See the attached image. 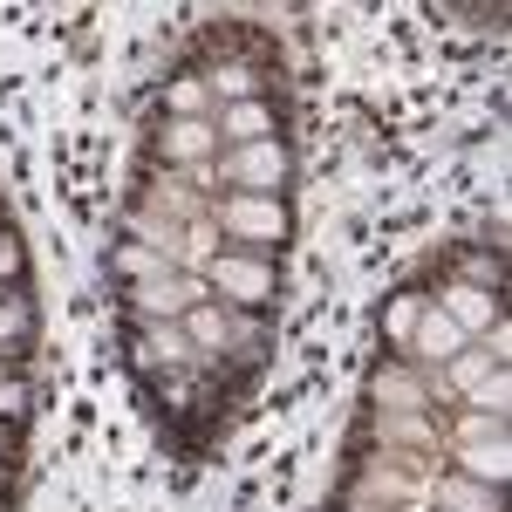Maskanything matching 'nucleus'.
<instances>
[{
  "label": "nucleus",
  "instance_id": "nucleus-1",
  "mask_svg": "<svg viewBox=\"0 0 512 512\" xmlns=\"http://www.w3.org/2000/svg\"><path fill=\"white\" fill-rule=\"evenodd\" d=\"M212 233L226 239V253L280 260V253H287V239H294V212H287V198L212 192Z\"/></svg>",
  "mask_w": 512,
  "mask_h": 512
},
{
  "label": "nucleus",
  "instance_id": "nucleus-2",
  "mask_svg": "<svg viewBox=\"0 0 512 512\" xmlns=\"http://www.w3.org/2000/svg\"><path fill=\"white\" fill-rule=\"evenodd\" d=\"M212 185L226 192H246V198H280L294 185V144L287 137H260V144H239V151H219L205 164Z\"/></svg>",
  "mask_w": 512,
  "mask_h": 512
},
{
  "label": "nucleus",
  "instance_id": "nucleus-3",
  "mask_svg": "<svg viewBox=\"0 0 512 512\" xmlns=\"http://www.w3.org/2000/svg\"><path fill=\"white\" fill-rule=\"evenodd\" d=\"M205 287H212V301H226V308H246V315H267L280 301V260H253V253H212L205 260Z\"/></svg>",
  "mask_w": 512,
  "mask_h": 512
},
{
  "label": "nucleus",
  "instance_id": "nucleus-4",
  "mask_svg": "<svg viewBox=\"0 0 512 512\" xmlns=\"http://www.w3.org/2000/svg\"><path fill=\"white\" fill-rule=\"evenodd\" d=\"M198 301H212L205 274H185V267H171V274H158V280H137V287H123V294H117V315H137V321H185Z\"/></svg>",
  "mask_w": 512,
  "mask_h": 512
},
{
  "label": "nucleus",
  "instance_id": "nucleus-5",
  "mask_svg": "<svg viewBox=\"0 0 512 512\" xmlns=\"http://www.w3.org/2000/svg\"><path fill=\"white\" fill-rule=\"evenodd\" d=\"M212 158H219V130L198 117H164L151 130V151H144V164H158V171H198Z\"/></svg>",
  "mask_w": 512,
  "mask_h": 512
},
{
  "label": "nucleus",
  "instance_id": "nucleus-6",
  "mask_svg": "<svg viewBox=\"0 0 512 512\" xmlns=\"http://www.w3.org/2000/svg\"><path fill=\"white\" fill-rule=\"evenodd\" d=\"M431 308L458 321V335H465V342H478L492 321L506 315V301H499V294H485V287H465V280H444V287L431 294Z\"/></svg>",
  "mask_w": 512,
  "mask_h": 512
},
{
  "label": "nucleus",
  "instance_id": "nucleus-7",
  "mask_svg": "<svg viewBox=\"0 0 512 512\" xmlns=\"http://www.w3.org/2000/svg\"><path fill=\"white\" fill-rule=\"evenodd\" d=\"M212 130H219V151H239V144L280 137V103H274V96H253V103H226V110H212Z\"/></svg>",
  "mask_w": 512,
  "mask_h": 512
},
{
  "label": "nucleus",
  "instance_id": "nucleus-8",
  "mask_svg": "<svg viewBox=\"0 0 512 512\" xmlns=\"http://www.w3.org/2000/svg\"><path fill=\"white\" fill-rule=\"evenodd\" d=\"M369 410H431V390H424V376L396 355V362H376V369H369Z\"/></svg>",
  "mask_w": 512,
  "mask_h": 512
},
{
  "label": "nucleus",
  "instance_id": "nucleus-9",
  "mask_svg": "<svg viewBox=\"0 0 512 512\" xmlns=\"http://www.w3.org/2000/svg\"><path fill=\"white\" fill-rule=\"evenodd\" d=\"M451 458V472L458 478H478V485H492V492H506L512 478V437H485V444H458V451H444Z\"/></svg>",
  "mask_w": 512,
  "mask_h": 512
},
{
  "label": "nucleus",
  "instance_id": "nucleus-10",
  "mask_svg": "<svg viewBox=\"0 0 512 512\" xmlns=\"http://www.w3.org/2000/svg\"><path fill=\"white\" fill-rule=\"evenodd\" d=\"M424 512H506V492H492V485H478V478L444 472V478H431Z\"/></svg>",
  "mask_w": 512,
  "mask_h": 512
},
{
  "label": "nucleus",
  "instance_id": "nucleus-11",
  "mask_svg": "<svg viewBox=\"0 0 512 512\" xmlns=\"http://www.w3.org/2000/svg\"><path fill=\"white\" fill-rule=\"evenodd\" d=\"M451 280L485 287V294H499V301H506V253H499V246H485V239H478V246H458V253H451Z\"/></svg>",
  "mask_w": 512,
  "mask_h": 512
},
{
  "label": "nucleus",
  "instance_id": "nucleus-12",
  "mask_svg": "<svg viewBox=\"0 0 512 512\" xmlns=\"http://www.w3.org/2000/svg\"><path fill=\"white\" fill-rule=\"evenodd\" d=\"M35 328H41L35 294H28V287H7V294H0V355L35 349Z\"/></svg>",
  "mask_w": 512,
  "mask_h": 512
},
{
  "label": "nucleus",
  "instance_id": "nucleus-13",
  "mask_svg": "<svg viewBox=\"0 0 512 512\" xmlns=\"http://www.w3.org/2000/svg\"><path fill=\"white\" fill-rule=\"evenodd\" d=\"M158 274H171L164 253L137 246V239H117V246H110V280H117V287H137V280H158Z\"/></svg>",
  "mask_w": 512,
  "mask_h": 512
},
{
  "label": "nucleus",
  "instance_id": "nucleus-14",
  "mask_svg": "<svg viewBox=\"0 0 512 512\" xmlns=\"http://www.w3.org/2000/svg\"><path fill=\"white\" fill-rule=\"evenodd\" d=\"M492 369H506V362H492V355L478 349V342H465V349H458L451 362H444V390H451V403H458V396H472L478 383L492 376Z\"/></svg>",
  "mask_w": 512,
  "mask_h": 512
},
{
  "label": "nucleus",
  "instance_id": "nucleus-15",
  "mask_svg": "<svg viewBox=\"0 0 512 512\" xmlns=\"http://www.w3.org/2000/svg\"><path fill=\"white\" fill-rule=\"evenodd\" d=\"M164 117H198V123H212V89H205L192 69H178V76L164 82Z\"/></svg>",
  "mask_w": 512,
  "mask_h": 512
},
{
  "label": "nucleus",
  "instance_id": "nucleus-16",
  "mask_svg": "<svg viewBox=\"0 0 512 512\" xmlns=\"http://www.w3.org/2000/svg\"><path fill=\"white\" fill-rule=\"evenodd\" d=\"M185 335H192L198 355H226V301H198L185 315Z\"/></svg>",
  "mask_w": 512,
  "mask_h": 512
},
{
  "label": "nucleus",
  "instance_id": "nucleus-17",
  "mask_svg": "<svg viewBox=\"0 0 512 512\" xmlns=\"http://www.w3.org/2000/svg\"><path fill=\"white\" fill-rule=\"evenodd\" d=\"M431 308V294H417V287H403L390 301V315H383V335H390L396 349H410V328H417V315Z\"/></svg>",
  "mask_w": 512,
  "mask_h": 512
},
{
  "label": "nucleus",
  "instance_id": "nucleus-18",
  "mask_svg": "<svg viewBox=\"0 0 512 512\" xmlns=\"http://www.w3.org/2000/svg\"><path fill=\"white\" fill-rule=\"evenodd\" d=\"M458 403H465V410H485V417H512V376L492 369V376H485L472 396H458Z\"/></svg>",
  "mask_w": 512,
  "mask_h": 512
},
{
  "label": "nucleus",
  "instance_id": "nucleus-19",
  "mask_svg": "<svg viewBox=\"0 0 512 512\" xmlns=\"http://www.w3.org/2000/svg\"><path fill=\"white\" fill-rule=\"evenodd\" d=\"M7 287H28V246H21L14 226L0 233V294H7Z\"/></svg>",
  "mask_w": 512,
  "mask_h": 512
},
{
  "label": "nucleus",
  "instance_id": "nucleus-20",
  "mask_svg": "<svg viewBox=\"0 0 512 512\" xmlns=\"http://www.w3.org/2000/svg\"><path fill=\"white\" fill-rule=\"evenodd\" d=\"M0 424H28V376L0 369Z\"/></svg>",
  "mask_w": 512,
  "mask_h": 512
},
{
  "label": "nucleus",
  "instance_id": "nucleus-21",
  "mask_svg": "<svg viewBox=\"0 0 512 512\" xmlns=\"http://www.w3.org/2000/svg\"><path fill=\"white\" fill-rule=\"evenodd\" d=\"M0 465L21 472V424H0Z\"/></svg>",
  "mask_w": 512,
  "mask_h": 512
},
{
  "label": "nucleus",
  "instance_id": "nucleus-22",
  "mask_svg": "<svg viewBox=\"0 0 512 512\" xmlns=\"http://www.w3.org/2000/svg\"><path fill=\"white\" fill-rule=\"evenodd\" d=\"M14 478H21L14 465H0V499H14Z\"/></svg>",
  "mask_w": 512,
  "mask_h": 512
},
{
  "label": "nucleus",
  "instance_id": "nucleus-23",
  "mask_svg": "<svg viewBox=\"0 0 512 512\" xmlns=\"http://www.w3.org/2000/svg\"><path fill=\"white\" fill-rule=\"evenodd\" d=\"M0 233H7V212H0Z\"/></svg>",
  "mask_w": 512,
  "mask_h": 512
}]
</instances>
